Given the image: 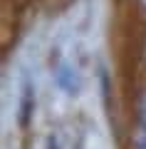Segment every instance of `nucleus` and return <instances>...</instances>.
<instances>
[{"instance_id":"1","label":"nucleus","mask_w":146,"mask_h":149,"mask_svg":"<svg viewBox=\"0 0 146 149\" xmlns=\"http://www.w3.org/2000/svg\"><path fill=\"white\" fill-rule=\"evenodd\" d=\"M55 82H57V87L62 92H67V95H77V90H79V74H77V70L72 67V62H67V60L57 62V67H55Z\"/></svg>"},{"instance_id":"2","label":"nucleus","mask_w":146,"mask_h":149,"mask_svg":"<svg viewBox=\"0 0 146 149\" xmlns=\"http://www.w3.org/2000/svg\"><path fill=\"white\" fill-rule=\"evenodd\" d=\"M134 149H146V127H141L136 132V139H134Z\"/></svg>"},{"instance_id":"3","label":"nucleus","mask_w":146,"mask_h":149,"mask_svg":"<svg viewBox=\"0 0 146 149\" xmlns=\"http://www.w3.org/2000/svg\"><path fill=\"white\" fill-rule=\"evenodd\" d=\"M141 119H144V127H146V95L141 100Z\"/></svg>"}]
</instances>
